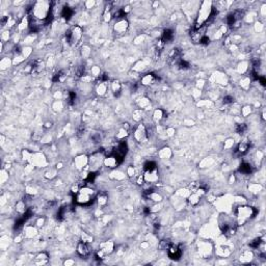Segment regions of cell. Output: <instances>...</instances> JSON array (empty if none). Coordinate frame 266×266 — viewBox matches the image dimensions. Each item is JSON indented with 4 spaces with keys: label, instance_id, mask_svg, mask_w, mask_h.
<instances>
[{
    "label": "cell",
    "instance_id": "cell-13",
    "mask_svg": "<svg viewBox=\"0 0 266 266\" xmlns=\"http://www.w3.org/2000/svg\"><path fill=\"white\" fill-rule=\"evenodd\" d=\"M178 67H179V69H181V70H186V69L189 68V64L187 62H185V60H181L180 62H178Z\"/></svg>",
    "mask_w": 266,
    "mask_h": 266
},
{
    "label": "cell",
    "instance_id": "cell-12",
    "mask_svg": "<svg viewBox=\"0 0 266 266\" xmlns=\"http://www.w3.org/2000/svg\"><path fill=\"white\" fill-rule=\"evenodd\" d=\"M246 129H247V127H246L245 124H239V125L237 126V128H236V131H237L239 134H242V133H244V132L246 131Z\"/></svg>",
    "mask_w": 266,
    "mask_h": 266
},
{
    "label": "cell",
    "instance_id": "cell-16",
    "mask_svg": "<svg viewBox=\"0 0 266 266\" xmlns=\"http://www.w3.org/2000/svg\"><path fill=\"white\" fill-rule=\"evenodd\" d=\"M62 72L57 73V74H55V76H54V77H53L52 81H53V82H57V81H60V80L62 79Z\"/></svg>",
    "mask_w": 266,
    "mask_h": 266
},
{
    "label": "cell",
    "instance_id": "cell-14",
    "mask_svg": "<svg viewBox=\"0 0 266 266\" xmlns=\"http://www.w3.org/2000/svg\"><path fill=\"white\" fill-rule=\"evenodd\" d=\"M75 99H76V94H75V92H69V103L73 104L75 102Z\"/></svg>",
    "mask_w": 266,
    "mask_h": 266
},
{
    "label": "cell",
    "instance_id": "cell-2",
    "mask_svg": "<svg viewBox=\"0 0 266 266\" xmlns=\"http://www.w3.org/2000/svg\"><path fill=\"white\" fill-rule=\"evenodd\" d=\"M168 251V257L173 260H179L182 256V250L177 245H171L169 249L167 250Z\"/></svg>",
    "mask_w": 266,
    "mask_h": 266
},
{
    "label": "cell",
    "instance_id": "cell-11",
    "mask_svg": "<svg viewBox=\"0 0 266 266\" xmlns=\"http://www.w3.org/2000/svg\"><path fill=\"white\" fill-rule=\"evenodd\" d=\"M171 245H172V244H171V242H169L168 240H163V241L160 242L159 247H160L161 250H168Z\"/></svg>",
    "mask_w": 266,
    "mask_h": 266
},
{
    "label": "cell",
    "instance_id": "cell-7",
    "mask_svg": "<svg viewBox=\"0 0 266 266\" xmlns=\"http://www.w3.org/2000/svg\"><path fill=\"white\" fill-rule=\"evenodd\" d=\"M157 168L156 166V163L153 162V161H149V162H147L145 164V166H143V169H145V172L148 173V174H152L153 172H155Z\"/></svg>",
    "mask_w": 266,
    "mask_h": 266
},
{
    "label": "cell",
    "instance_id": "cell-8",
    "mask_svg": "<svg viewBox=\"0 0 266 266\" xmlns=\"http://www.w3.org/2000/svg\"><path fill=\"white\" fill-rule=\"evenodd\" d=\"M239 171L242 173V174H251L253 168H252V165L247 162H243L239 167Z\"/></svg>",
    "mask_w": 266,
    "mask_h": 266
},
{
    "label": "cell",
    "instance_id": "cell-5",
    "mask_svg": "<svg viewBox=\"0 0 266 266\" xmlns=\"http://www.w3.org/2000/svg\"><path fill=\"white\" fill-rule=\"evenodd\" d=\"M173 39H174V33L171 29H166V30L163 31L162 37H161V41H162L163 44L169 43L171 41H173Z\"/></svg>",
    "mask_w": 266,
    "mask_h": 266
},
{
    "label": "cell",
    "instance_id": "cell-6",
    "mask_svg": "<svg viewBox=\"0 0 266 266\" xmlns=\"http://www.w3.org/2000/svg\"><path fill=\"white\" fill-rule=\"evenodd\" d=\"M249 150H250V145H249V143H239L238 148L236 149V153H237L238 155H243V154H245V153L249 151Z\"/></svg>",
    "mask_w": 266,
    "mask_h": 266
},
{
    "label": "cell",
    "instance_id": "cell-4",
    "mask_svg": "<svg viewBox=\"0 0 266 266\" xmlns=\"http://www.w3.org/2000/svg\"><path fill=\"white\" fill-rule=\"evenodd\" d=\"M77 252L80 256L82 257H86L90 254V247L88 246V244L86 242H80L78 244V247H77Z\"/></svg>",
    "mask_w": 266,
    "mask_h": 266
},
{
    "label": "cell",
    "instance_id": "cell-15",
    "mask_svg": "<svg viewBox=\"0 0 266 266\" xmlns=\"http://www.w3.org/2000/svg\"><path fill=\"white\" fill-rule=\"evenodd\" d=\"M234 99L233 97H231V96H226V97L224 98V104H231L233 103Z\"/></svg>",
    "mask_w": 266,
    "mask_h": 266
},
{
    "label": "cell",
    "instance_id": "cell-9",
    "mask_svg": "<svg viewBox=\"0 0 266 266\" xmlns=\"http://www.w3.org/2000/svg\"><path fill=\"white\" fill-rule=\"evenodd\" d=\"M62 16L66 19V20H70L71 17L73 16V11L70 7H65L62 11Z\"/></svg>",
    "mask_w": 266,
    "mask_h": 266
},
{
    "label": "cell",
    "instance_id": "cell-17",
    "mask_svg": "<svg viewBox=\"0 0 266 266\" xmlns=\"http://www.w3.org/2000/svg\"><path fill=\"white\" fill-rule=\"evenodd\" d=\"M209 43H210V39H209L207 35H205V37L202 39V41H201L200 44H202V45H208Z\"/></svg>",
    "mask_w": 266,
    "mask_h": 266
},
{
    "label": "cell",
    "instance_id": "cell-3",
    "mask_svg": "<svg viewBox=\"0 0 266 266\" xmlns=\"http://www.w3.org/2000/svg\"><path fill=\"white\" fill-rule=\"evenodd\" d=\"M181 52L179 49H173V51L168 55V62L171 65H178V62L181 60L180 58Z\"/></svg>",
    "mask_w": 266,
    "mask_h": 266
},
{
    "label": "cell",
    "instance_id": "cell-1",
    "mask_svg": "<svg viewBox=\"0 0 266 266\" xmlns=\"http://www.w3.org/2000/svg\"><path fill=\"white\" fill-rule=\"evenodd\" d=\"M220 228H222V231L224 235H234L237 226L233 222H224L220 226Z\"/></svg>",
    "mask_w": 266,
    "mask_h": 266
},
{
    "label": "cell",
    "instance_id": "cell-10",
    "mask_svg": "<svg viewBox=\"0 0 266 266\" xmlns=\"http://www.w3.org/2000/svg\"><path fill=\"white\" fill-rule=\"evenodd\" d=\"M43 62H40V60H37V62H34V64L32 65V73H37V72H40L41 70L43 69Z\"/></svg>",
    "mask_w": 266,
    "mask_h": 266
}]
</instances>
